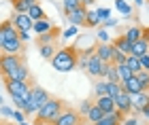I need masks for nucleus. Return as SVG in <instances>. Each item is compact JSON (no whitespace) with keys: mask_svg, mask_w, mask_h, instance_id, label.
Returning <instances> with one entry per match:
<instances>
[{"mask_svg":"<svg viewBox=\"0 0 149 125\" xmlns=\"http://www.w3.org/2000/svg\"><path fill=\"white\" fill-rule=\"evenodd\" d=\"M79 2H81V4H83V6H87V4H90V2H94V0H79Z\"/></svg>","mask_w":149,"mask_h":125,"instance_id":"nucleus-47","label":"nucleus"},{"mask_svg":"<svg viewBox=\"0 0 149 125\" xmlns=\"http://www.w3.org/2000/svg\"><path fill=\"white\" fill-rule=\"evenodd\" d=\"M49 93H47V89H43V87H38V85H30V93H28V100H30V104L34 106L36 110L43 106V104L49 100Z\"/></svg>","mask_w":149,"mask_h":125,"instance_id":"nucleus-5","label":"nucleus"},{"mask_svg":"<svg viewBox=\"0 0 149 125\" xmlns=\"http://www.w3.org/2000/svg\"><path fill=\"white\" fill-rule=\"evenodd\" d=\"M115 49L113 47V43H109V45H102V43H98L96 47H94V53L98 55V60L100 62H104V64H113V55H115Z\"/></svg>","mask_w":149,"mask_h":125,"instance_id":"nucleus-8","label":"nucleus"},{"mask_svg":"<svg viewBox=\"0 0 149 125\" xmlns=\"http://www.w3.org/2000/svg\"><path fill=\"white\" fill-rule=\"evenodd\" d=\"M0 104H2V95H0Z\"/></svg>","mask_w":149,"mask_h":125,"instance_id":"nucleus-50","label":"nucleus"},{"mask_svg":"<svg viewBox=\"0 0 149 125\" xmlns=\"http://www.w3.org/2000/svg\"><path fill=\"white\" fill-rule=\"evenodd\" d=\"M77 6H81L79 0H64V13H66V15H70Z\"/></svg>","mask_w":149,"mask_h":125,"instance_id":"nucleus-32","label":"nucleus"},{"mask_svg":"<svg viewBox=\"0 0 149 125\" xmlns=\"http://www.w3.org/2000/svg\"><path fill=\"white\" fill-rule=\"evenodd\" d=\"M115 9H117L121 15H126V17H130L132 15V6L126 2V0H115Z\"/></svg>","mask_w":149,"mask_h":125,"instance_id":"nucleus-27","label":"nucleus"},{"mask_svg":"<svg viewBox=\"0 0 149 125\" xmlns=\"http://www.w3.org/2000/svg\"><path fill=\"white\" fill-rule=\"evenodd\" d=\"M0 115L9 119V117H13V115H15V110H13V108H9V106H0Z\"/></svg>","mask_w":149,"mask_h":125,"instance_id":"nucleus-38","label":"nucleus"},{"mask_svg":"<svg viewBox=\"0 0 149 125\" xmlns=\"http://www.w3.org/2000/svg\"><path fill=\"white\" fill-rule=\"evenodd\" d=\"M53 125H83V121H81V115L77 113V110L64 108L62 115H60L58 119L53 121Z\"/></svg>","mask_w":149,"mask_h":125,"instance_id":"nucleus-7","label":"nucleus"},{"mask_svg":"<svg viewBox=\"0 0 149 125\" xmlns=\"http://www.w3.org/2000/svg\"><path fill=\"white\" fill-rule=\"evenodd\" d=\"M51 30H56V28H53V23L49 19H38V21H34V25H32V32L38 34V36H43L47 32H51Z\"/></svg>","mask_w":149,"mask_h":125,"instance_id":"nucleus-17","label":"nucleus"},{"mask_svg":"<svg viewBox=\"0 0 149 125\" xmlns=\"http://www.w3.org/2000/svg\"><path fill=\"white\" fill-rule=\"evenodd\" d=\"M2 47H4V36H2V32H0V53H2Z\"/></svg>","mask_w":149,"mask_h":125,"instance_id":"nucleus-46","label":"nucleus"},{"mask_svg":"<svg viewBox=\"0 0 149 125\" xmlns=\"http://www.w3.org/2000/svg\"><path fill=\"white\" fill-rule=\"evenodd\" d=\"M124 36H126V41L132 45V43H136L139 38L143 36V30H141L139 25H132V28H128V30H126V34H124Z\"/></svg>","mask_w":149,"mask_h":125,"instance_id":"nucleus-22","label":"nucleus"},{"mask_svg":"<svg viewBox=\"0 0 149 125\" xmlns=\"http://www.w3.org/2000/svg\"><path fill=\"white\" fill-rule=\"evenodd\" d=\"M124 113H119V110H115V113L111 115H104L102 119H100L98 123H94V125H121V121H124Z\"/></svg>","mask_w":149,"mask_h":125,"instance_id":"nucleus-16","label":"nucleus"},{"mask_svg":"<svg viewBox=\"0 0 149 125\" xmlns=\"http://www.w3.org/2000/svg\"><path fill=\"white\" fill-rule=\"evenodd\" d=\"M96 13H98V19H100V21L111 19V11H109V9H96Z\"/></svg>","mask_w":149,"mask_h":125,"instance_id":"nucleus-36","label":"nucleus"},{"mask_svg":"<svg viewBox=\"0 0 149 125\" xmlns=\"http://www.w3.org/2000/svg\"><path fill=\"white\" fill-rule=\"evenodd\" d=\"M130 55H134V57L149 55V38H147L145 34L141 36L136 43H132V51H130Z\"/></svg>","mask_w":149,"mask_h":125,"instance_id":"nucleus-11","label":"nucleus"},{"mask_svg":"<svg viewBox=\"0 0 149 125\" xmlns=\"http://www.w3.org/2000/svg\"><path fill=\"white\" fill-rule=\"evenodd\" d=\"M102 66H104V62H100V60H98V55H96V53H92V57L87 60L85 72H87L90 76H100V72H102Z\"/></svg>","mask_w":149,"mask_h":125,"instance_id":"nucleus-13","label":"nucleus"},{"mask_svg":"<svg viewBox=\"0 0 149 125\" xmlns=\"http://www.w3.org/2000/svg\"><path fill=\"white\" fill-rule=\"evenodd\" d=\"M94 91H96V95H98V98L109 95V81H98L96 85H94Z\"/></svg>","mask_w":149,"mask_h":125,"instance_id":"nucleus-28","label":"nucleus"},{"mask_svg":"<svg viewBox=\"0 0 149 125\" xmlns=\"http://www.w3.org/2000/svg\"><path fill=\"white\" fill-rule=\"evenodd\" d=\"M115 23H117L115 19H104V21H102V25H104V28H111V25H115Z\"/></svg>","mask_w":149,"mask_h":125,"instance_id":"nucleus-44","label":"nucleus"},{"mask_svg":"<svg viewBox=\"0 0 149 125\" xmlns=\"http://www.w3.org/2000/svg\"><path fill=\"white\" fill-rule=\"evenodd\" d=\"M117 76H119V85L121 83H126L130 76H134L132 72H130V68H128L126 64H121V66H117Z\"/></svg>","mask_w":149,"mask_h":125,"instance_id":"nucleus-26","label":"nucleus"},{"mask_svg":"<svg viewBox=\"0 0 149 125\" xmlns=\"http://www.w3.org/2000/svg\"><path fill=\"white\" fill-rule=\"evenodd\" d=\"M30 81H11V78H4V87H6V91H9V95L11 98H15V95H19V98H28V93H30Z\"/></svg>","mask_w":149,"mask_h":125,"instance_id":"nucleus-4","label":"nucleus"},{"mask_svg":"<svg viewBox=\"0 0 149 125\" xmlns=\"http://www.w3.org/2000/svg\"><path fill=\"white\" fill-rule=\"evenodd\" d=\"M19 41H22V43H28V41H30V32H19Z\"/></svg>","mask_w":149,"mask_h":125,"instance_id":"nucleus-43","label":"nucleus"},{"mask_svg":"<svg viewBox=\"0 0 149 125\" xmlns=\"http://www.w3.org/2000/svg\"><path fill=\"white\" fill-rule=\"evenodd\" d=\"M26 100H28V98H19V95H15V98H13V102H15V106H17V110H22V108H24V104H26Z\"/></svg>","mask_w":149,"mask_h":125,"instance_id":"nucleus-39","label":"nucleus"},{"mask_svg":"<svg viewBox=\"0 0 149 125\" xmlns=\"http://www.w3.org/2000/svg\"><path fill=\"white\" fill-rule=\"evenodd\" d=\"M130 102H132L134 113H143L145 108H149V91H141V93L130 95Z\"/></svg>","mask_w":149,"mask_h":125,"instance_id":"nucleus-10","label":"nucleus"},{"mask_svg":"<svg viewBox=\"0 0 149 125\" xmlns=\"http://www.w3.org/2000/svg\"><path fill=\"white\" fill-rule=\"evenodd\" d=\"M139 60H141V68L149 72V55H143V57H139Z\"/></svg>","mask_w":149,"mask_h":125,"instance_id":"nucleus-42","label":"nucleus"},{"mask_svg":"<svg viewBox=\"0 0 149 125\" xmlns=\"http://www.w3.org/2000/svg\"><path fill=\"white\" fill-rule=\"evenodd\" d=\"M28 15H30L32 21H38V19H47V15H45L43 6H40V2H36V4H32V6H30Z\"/></svg>","mask_w":149,"mask_h":125,"instance_id":"nucleus-21","label":"nucleus"},{"mask_svg":"<svg viewBox=\"0 0 149 125\" xmlns=\"http://www.w3.org/2000/svg\"><path fill=\"white\" fill-rule=\"evenodd\" d=\"M22 125H28V123H22Z\"/></svg>","mask_w":149,"mask_h":125,"instance_id":"nucleus-52","label":"nucleus"},{"mask_svg":"<svg viewBox=\"0 0 149 125\" xmlns=\"http://www.w3.org/2000/svg\"><path fill=\"white\" fill-rule=\"evenodd\" d=\"M126 57H128V55L119 53V51H115V55H113V64H115V66H121V64H126Z\"/></svg>","mask_w":149,"mask_h":125,"instance_id":"nucleus-34","label":"nucleus"},{"mask_svg":"<svg viewBox=\"0 0 149 125\" xmlns=\"http://www.w3.org/2000/svg\"><path fill=\"white\" fill-rule=\"evenodd\" d=\"M11 23L17 32H32V25H34V21L30 19L28 13H13Z\"/></svg>","mask_w":149,"mask_h":125,"instance_id":"nucleus-6","label":"nucleus"},{"mask_svg":"<svg viewBox=\"0 0 149 125\" xmlns=\"http://www.w3.org/2000/svg\"><path fill=\"white\" fill-rule=\"evenodd\" d=\"M38 51H40V57H45V60H49L51 62V57L56 55V47L53 45H38Z\"/></svg>","mask_w":149,"mask_h":125,"instance_id":"nucleus-25","label":"nucleus"},{"mask_svg":"<svg viewBox=\"0 0 149 125\" xmlns=\"http://www.w3.org/2000/svg\"><path fill=\"white\" fill-rule=\"evenodd\" d=\"M113 43V47L119 51V53H124V55H130V51H132V45L126 41V36L121 34V36H117L115 41H111Z\"/></svg>","mask_w":149,"mask_h":125,"instance_id":"nucleus-18","label":"nucleus"},{"mask_svg":"<svg viewBox=\"0 0 149 125\" xmlns=\"http://www.w3.org/2000/svg\"><path fill=\"white\" fill-rule=\"evenodd\" d=\"M121 89H124V87H121L119 83H109V95H111V98H115Z\"/></svg>","mask_w":149,"mask_h":125,"instance_id":"nucleus-33","label":"nucleus"},{"mask_svg":"<svg viewBox=\"0 0 149 125\" xmlns=\"http://www.w3.org/2000/svg\"><path fill=\"white\" fill-rule=\"evenodd\" d=\"M38 0H13V13H28L32 4H36Z\"/></svg>","mask_w":149,"mask_h":125,"instance_id":"nucleus-20","label":"nucleus"},{"mask_svg":"<svg viewBox=\"0 0 149 125\" xmlns=\"http://www.w3.org/2000/svg\"><path fill=\"white\" fill-rule=\"evenodd\" d=\"M64 102L62 100H58V98H49L43 106H40L36 110V123H47V125H53V121L58 119L60 115H62V110H64Z\"/></svg>","mask_w":149,"mask_h":125,"instance_id":"nucleus-2","label":"nucleus"},{"mask_svg":"<svg viewBox=\"0 0 149 125\" xmlns=\"http://www.w3.org/2000/svg\"><path fill=\"white\" fill-rule=\"evenodd\" d=\"M96 106H98L100 110H102L104 115H111V113H115V110H117V108H115V100H113L111 95L96 98Z\"/></svg>","mask_w":149,"mask_h":125,"instance_id":"nucleus-14","label":"nucleus"},{"mask_svg":"<svg viewBox=\"0 0 149 125\" xmlns=\"http://www.w3.org/2000/svg\"><path fill=\"white\" fill-rule=\"evenodd\" d=\"M134 2H136V4H143V0H134Z\"/></svg>","mask_w":149,"mask_h":125,"instance_id":"nucleus-49","label":"nucleus"},{"mask_svg":"<svg viewBox=\"0 0 149 125\" xmlns=\"http://www.w3.org/2000/svg\"><path fill=\"white\" fill-rule=\"evenodd\" d=\"M124 125H139V119H128V121H121Z\"/></svg>","mask_w":149,"mask_h":125,"instance_id":"nucleus-45","label":"nucleus"},{"mask_svg":"<svg viewBox=\"0 0 149 125\" xmlns=\"http://www.w3.org/2000/svg\"><path fill=\"white\" fill-rule=\"evenodd\" d=\"M56 36H58V30H51V32H47V34L38 36V45H53Z\"/></svg>","mask_w":149,"mask_h":125,"instance_id":"nucleus-29","label":"nucleus"},{"mask_svg":"<svg viewBox=\"0 0 149 125\" xmlns=\"http://www.w3.org/2000/svg\"><path fill=\"white\" fill-rule=\"evenodd\" d=\"M113 100H115V108H117L119 113H124V115L132 113V102H130V93H126L124 89H121L119 93L113 98Z\"/></svg>","mask_w":149,"mask_h":125,"instance_id":"nucleus-9","label":"nucleus"},{"mask_svg":"<svg viewBox=\"0 0 149 125\" xmlns=\"http://www.w3.org/2000/svg\"><path fill=\"white\" fill-rule=\"evenodd\" d=\"M11 81H30V70H28V66L22 64L17 70H13V74L9 76Z\"/></svg>","mask_w":149,"mask_h":125,"instance_id":"nucleus-19","label":"nucleus"},{"mask_svg":"<svg viewBox=\"0 0 149 125\" xmlns=\"http://www.w3.org/2000/svg\"><path fill=\"white\" fill-rule=\"evenodd\" d=\"M13 119H15L19 125H22V123H26V115L22 113V110H15V115H13Z\"/></svg>","mask_w":149,"mask_h":125,"instance_id":"nucleus-40","label":"nucleus"},{"mask_svg":"<svg viewBox=\"0 0 149 125\" xmlns=\"http://www.w3.org/2000/svg\"><path fill=\"white\" fill-rule=\"evenodd\" d=\"M24 62L22 55H11V53H0V74L2 78H9L13 74V70H17Z\"/></svg>","mask_w":149,"mask_h":125,"instance_id":"nucleus-3","label":"nucleus"},{"mask_svg":"<svg viewBox=\"0 0 149 125\" xmlns=\"http://www.w3.org/2000/svg\"><path fill=\"white\" fill-rule=\"evenodd\" d=\"M77 32H79L77 25H70L68 30H64V32H62V38H72V36H77Z\"/></svg>","mask_w":149,"mask_h":125,"instance_id":"nucleus-35","label":"nucleus"},{"mask_svg":"<svg viewBox=\"0 0 149 125\" xmlns=\"http://www.w3.org/2000/svg\"><path fill=\"white\" fill-rule=\"evenodd\" d=\"M136 78L141 81V85H143V91H149V72L147 70H141L136 74Z\"/></svg>","mask_w":149,"mask_h":125,"instance_id":"nucleus-31","label":"nucleus"},{"mask_svg":"<svg viewBox=\"0 0 149 125\" xmlns=\"http://www.w3.org/2000/svg\"><path fill=\"white\" fill-rule=\"evenodd\" d=\"M121 87H124V91H126V93H130V95H134V93H141V91H143V85H141V81L136 78V74H134V76H130L126 83H121Z\"/></svg>","mask_w":149,"mask_h":125,"instance_id":"nucleus-15","label":"nucleus"},{"mask_svg":"<svg viewBox=\"0 0 149 125\" xmlns=\"http://www.w3.org/2000/svg\"><path fill=\"white\" fill-rule=\"evenodd\" d=\"M141 115H143V117H147V119H149V108H145V110H143Z\"/></svg>","mask_w":149,"mask_h":125,"instance_id":"nucleus-48","label":"nucleus"},{"mask_svg":"<svg viewBox=\"0 0 149 125\" xmlns=\"http://www.w3.org/2000/svg\"><path fill=\"white\" fill-rule=\"evenodd\" d=\"M126 2H128V0H126Z\"/></svg>","mask_w":149,"mask_h":125,"instance_id":"nucleus-53","label":"nucleus"},{"mask_svg":"<svg viewBox=\"0 0 149 125\" xmlns=\"http://www.w3.org/2000/svg\"><path fill=\"white\" fill-rule=\"evenodd\" d=\"M66 17H68L70 25H77V28H79V25H85V17H87V6H83V4H81V6H77V9H74V11L70 13V15H66Z\"/></svg>","mask_w":149,"mask_h":125,"instance_id":"nucleus-12","label":"nucleus"},{"mask_svg":"<svg viewBox=\"0 0 149 125\" xmlns=\"http://www.w3.org/2000/svg\"><path fill=\"white\" fill-rule=\"evenodd\" d=\"M98 41L102 43V45H109V43H111V38H109V32H107V30H100V32H98Z\"/></svg>","mask_w":149,"mask_h":125,"instance_id":"nucleus-37","label":"nucleus"},{"mask_svg":"<svg viewBox=\"0 0 149 125\" xmlns=\"http://www.w3.org/2000/svg\"><path fill=\"white\" fill-rule=\"evenodd\" d=\"M90 108H92V104H90V102H83V104H81V108H79V115H85V117H87Z\"/></svg>","mask_w":149,"mask_h":125,"instance_id":"nucleus-41","label":"nucleus"},{"mask_svg":"<svg viewBox=\"0 0 149 125\" xmlns=\"http://www.w3.org/2000/svg\"><path fill=\"white\" fill-rule=\"evenodd\" d=\"M0 125H4V123H2V121H0Z\"/></svg>","mask_w":149,"mask_h":125,"instance_id":"nucleus-51","label":"nucleus"},{"mask_svg":"<svg viewBox=\"0 0 149 125\" xmlns=\"http://www.w3.org/2000/svg\"><path fill=\"white\" fill-rule=\"evenodd\" d=\"M102 117H104V113H102V110H100V108L96 106V104H92L90 113H87V121H90V123L94 125V123H98L100 119H102Z\"/></svg>","mask_w":149,"mask_h":125,"instance_id":"nucleus-23","label":"nucleus"},{"mask_svg":"<svg viewBox=\"0 0 149 125\" xmlns=\"http://www.w3.org/2000/svg\"><path fill=\"white\" fill-rule=\"evenodd\" d=\"M126 66L130 68L132 74H139V72L143 70V68H141V60H139V57H134V55H128L126 57Z\"/></svg>","mask_w":149,"mask_h":125,"instance_id":"nucleus-24","label":"nucleus"},{"mask_svg":"<svg viewBox=\"0 0 149 125\" xmlns=\"http://www.w3.org/2000/svg\"><path fill=\"white\" fill-rule=\"evenodd\" d=\"M100 19H98V13L96 11H87V17H85V25H90V28H94V25H98Z\"/></svg>","mask_w":149,"mask_h":125,"instance_id":"nucleus-30","label":"nucleus"},{"mask_svg":"<svg viewBox=\"0 0 149 125\" xmlns=\"http://www.w3.org/2000/svg\"><path fill=\"white\" fill-rule=\"evenodd\" d=\"M79 64V51L74 47H62L51 57V66L58 72H72Z\"/></svg>","mask_w":149,"mask_h":125,"instance_id":"nucleus-1","label":"nucleus"}]
</instances>
